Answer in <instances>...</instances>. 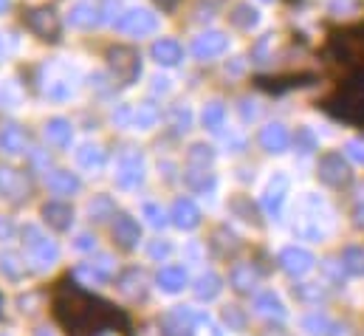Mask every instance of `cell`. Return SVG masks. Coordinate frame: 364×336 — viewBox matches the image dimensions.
Instances as JSON below:
<instances>
[{
	"label": "cell",
	"mask_w": 364,
	"mask_h": 336,
	"mask_svg": "<svg viewBox=\"0 0 364 336\" xmlns=\"http://www.w3.org/2000/svg\"><path fill=\"white\" fill-rule=\"evenodd\" d=\"M116 28L124 31V34H130V37H144V34H153L159 28V20L147 9H130V11H124L116 20Z\"/></svg>",
	"instance_id": "1"
},
{
	"label": "cell",
	"mask_w": 364,
	"mask_h": 336,
	"mask_svg": "<svg viewBox=\"0 0 364 336\" xmlns=\"http://www.w3.org/2000/svg\"><path fill=\"white\" fill-rule=\"evenodd\" d=\"M285 142H288V136H285V130H282L279 125L266 127V133H263V145H266L269 150H282V147H285Z\"/></svg>",
	"instance_id": "6"
},
{
	"label": "cell",
	"mask_w": 364,
	"mask_h": 336,
	"mask_svg": "<svg viewBox=\"0 0 364 336\" xmlns=\"http://www.w3.org/2000/svg\"><path fill=\"white\" fill-rule=\"evenodd\" d=\"M220 119H223V107H220V105H212V107L203 113V122H206V125H218Z\"/></svg>",
	"instance_id": "7"
},
{
	"label": "cell",
	"mask_w": 364,
	"mask_h": 336,
	"mask_svg": "<svg viewBox=\"0 0 364 336\" xmlns=\"http://www.w3.org/2000/svg\"><path fill=\"white\" fill-rule=\"evenodd\" d=\"M232 20H235L240 28H252V26H257V20H260V11H257V9H252L249 3H240V6H235V14H232Z\"/></svg>",
	"instance_id": "5"
},
{
	"label": "cell",
	"mask_w": 364,
	"mask_h": 336,
	"mask_svg": "<svg viewBox=\"0 0 364 336\" xmlns=\"http://www.w3.org/2000/svg\"><path fill=\"white\" fill-rule=\"evenodd\" d=\"M226 46H229V40H226V34H220V31H206V34H200L198 40H195V54L200 57V60H209V57H218V54H223L226 51Z\"/></svg>",
	"instance_id": "2"
},
{
	"label": "cell",
	"mask_w": 364,
	"mask_h": 336,
	"mask_svg": "<svg viewBox=\"0 0 364 336\" xmlns=\"http://www.w3.org/2000/svg\"><path fill=\"white\" fill-rule=\"evenodd\" d=\"M153 57H156L159 63H164V65H176V63L181 60V46H178L176 40H159V43L153 46Z\"/></svg>",
	"instance_id": "4"
},
{
	"label": "cell",
	"mask_w": 364,
	"mask_h": 336,
	"mask_svg": "<svg viewBox=\"0 0 364 336\" xmlns=\"http://www.w3.org/2000/svg\"><path fill=\"white\" fill-rule=\"evenodd\" d=\"M6 6H9V0H0V11H3V9H6Z\"/></svg>",
	"instance_id": "8"
},
{
	"label": "cell",
	"mask_w": 364,
	"mask_h": 336,
	"mask_svg": "<svg viewBox=\"0 0 364 336\" xmlns=\"http://www.w3.org/2000/svg\"><path fill=\"white\" fill-rule=\"evenodd\" d=\"M68 23L77 26V28H91L99 23V9L88 3V0H77L71 9H68Z\"/></svg>",
	"instance_id": "3"
}]
</instances>
